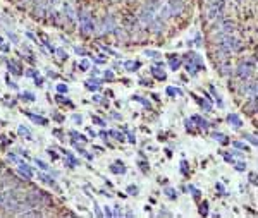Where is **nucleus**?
Instances as JSON below:
<instances>
[{
	"mask_svg": "<svg viewBox=\"0 0 258 218\" xmlns=\"http://www.w3.org/2000/svg\"><path fill=\"white\" fill-rule=\"evenodd\" d=\"M112 31H115V21H114L112 16H105L100 23L98 34H105V33H112Z\"/></svg>",
	"mask_w": 258,
	"mask_h": 218,
	"instance_id": "39448f33",
	"label": "nucleus"
},
{
	"mask_svg": "<svg viewBox=\"0 0 258 218\" xmlns=\"http://www.w3.org/2000/svg\"><path fill=\"white\" fill-rule=\"evenodd\" d=\"M105 77H107V79H112V77H114V72H112V71H107V72H105Z\"/></svg>",
	"mask_w": 258,
	"mask_h": 218,
	"instance_id": "c756f323",
	"label": "nucleus"
},
{
	"mask_svg": "<svg viewBox=\"0 0 258 218\" xmlns=\"http://www.w3.org/2000/svg\"><path fill=\"white\" fill-rule=\"evenodd\" d=\"M88 62H86V60H83V62H81V65H79V67H81V69H83V71H86V69H88Z\"/></svg>",
	"mask_w": 258,
	"mask_h": 218,
	"instance_id": "cd10ccee",
	"label": "nucleus"
},
{
	"mask_svg": "<svg viewBox=\"0 0 258 218\" xmlns=\"http://www.w3.org/2000/svg\"><path fill=\"white\" fill-rule=\"evenodd\" d=\"M191 191H193V194H194V198H196V199H198V198H200V192H198V191H196V189H193V187H191Z\"/></svg>",
	"mask_w": 258,
	"mask_h": 218,
	"instance_id": "72a5a7b5",
	"label": "nucleus"
},
{
	"mask_svg": "<svg viewBox=\"0 0 258 218\" xmlns=\"http://www.w3.org/2000/svg\"><path fill=\"white\" fill-rule=\"evenodd\" d=\"M124 67H126L128 71H136L138 67H139V62H131V60H129V62H124Z\"/></svg>",
	"mask_w": 258,
	"mask_h": 218,
	"instance_id": "9b49d317",
	"label": "nucleus"
},
{
	"mask_svg": "<svg viewBox=\"0 0 258 218\" xmlns=\"http://www.w3.org/2000/svg\"><path fill=\"white\" fill-rule=\"evenodd\" d=\"M76 52H78L79 55H84V50H81V48H76Z\"/></svg>",
	"mask_w": 258,
	"mask_h": 218,
	"instance_id": "c9c22d12",
	"label": "nucleus"
},
{
	"mask_svg": "<svg viewBox=\"0 0 258 218\" xmlns=\"http://www.w3.org/2000/svg\"><path fill=\"white\" fill-rule=\"evenodd\" d=\"M110 168H112V172H115V174H124V172H126V168H124V167H119V165H112Z\"/></svg>",
	"mask_w": 258,
	"mask_h": 218,
	"instance_id": "dca6fc26",
	"label": "nucleus"
},
{
	"mask_svg": "<svg viewBox=\"0 0 258 218\" xmlns=\"http://www.w3.org/2000/svg\"><path fill=\"white\" fill-rule=\"evenodd\" d=\"M167 194H169L170 198H176V192H174L172 189H167Z\"/></svg>",
	"mask_w": 258,
	"mask_h": 218,
	"instance_id": "473e14b6",
	"label": "nucleus"
},
{
	"mask_svg": "<svg viewBox=\"0 0 258 218\" xmlns=\"http://www.w3.org/2000/svg\"><path fill=\"white\" fill-rule=\"evenodd\" d=\"M57 89H59L60 93H65V91H67V86H65V84H59V86H57Z\"/></svg>",
	"mask_w": 258,
	"mask_h": 218,
	"instance_id": "bb28decb",
	"label": "nucleus"
},
{
	"mask_svg": "<svg viewBox=\"0 0 258 218\" xmlns=\"http://www.w3.org/2000/svg\"><path fill=\"white\" fill-rule=\"evenodd\" d=\"M179 65H181V62H179V60H176V58H172V60H170V67H172V69H179Z\"/></svg>",
	"mask_w": 258,
	"mask_h": 218,
	"instance_id": "412c9836",
	"label": "nucleus"
},
{
	"mask_svg": "<svg viewBox=\"0 0 258 218\" xmlns=\"http://www.w3.org/2000/svg\"><path fill=\"white\" fill-rule=\"evenodd\" d=\"M246 139H250L251 144H257V139H255V136H248V134H246Z\"/></svg>",
	"mask_w": 258,
	"mask_h": 218,
	"instance_id": "7c9ffc66",
	"label": "nucleus"
},
{
	"mask_svg": "<svg viewBox=\"0 0 258 218\" xmlns=\"http://www.w3.org/2000/svg\"><path fill=\"white\" fill-rule=\"evenodd\" d=\"M86 86H88L89 89H98V88H100V84H98V82H93V81H88V82H86Z\"/></svg>",
	"mask_w": 258,
	"mask_h": 218,
	"instance_id": "aec40b11",
	"label": "nucleus"
},
{
	"mask_svg": "<svg viewBox=\"0 0 258 218\" xmlns=\"http://www.w3.org/2000/svg\"><path fill=\"white\" fill-rule=\"evenodd\" d=\"M243 93L250 100H255L257 98V81L255 79H248V81H243Z\"/></svg>",
	"mask_w": 258,
	"mask_h": 218,
	"instance_id": "423d86ee",
	"label": "nucleus"
},
{
	"mask_svg": "<svg viewBox=\"0 0 258 218\" xmlns=\"http://www.w3.org/2000/svg\"><path fill=\"white\" fill-rule=\"evenodd\" d=\"M200 213H202V215H207V213H208V204H207V203H203V206L200 208Z\"/></svg>",
	"mask_w": 258,
	"mask_h": 218,
	"instance_id": "5701e85b",
	"label": "nucleus"
},
{
	"mask_svg": "<svg viewBox=\"0 0 258 218\" xmlns=\"http://www.w3.org/2000/svg\"><path fill=\"white\" fill-rule=\"evenodd\" d=\"M28 117H29L31 120H34L36 124H47V120H45L43 117H38V115H33V113H28Z\"/></svg>",
	"mask_w": 258,
	"mask_h": 218,
	"instance_id": "f8f14e48",
	"label": "nucleus"
},
{
	"mask_svg": "<svg viewBox=\"0 0 258 218\" xmlns=\"http://www.w3.org/2000/svg\"><path fill=\"white\" fill-rule=\"evenodd\" d=\"M78 19H79V29L83 34H91L95 31V23H93L88 10H81L78 14Z\"/></svg>",
	"mask_w": 258,
	"mask_h": 218,
	"instance_id": "f03ea898",
	"label": "nucleus"
},
{
	"mask_svg": "<svg viewBox=\"0 0 258 218\" xmlns=\"http://www.w3.org/2000/svg\"><path fill=\"white\" fill-rule=\"evenodd\" d=\"M93 120H95V124H98V125H105V122L102 120V119H98V117H95Z\"/></svg>",
	"mask_w": 258,
	"mask_h": 218,
	"instance_id": "c85d7f7f",
	"label": "nucleus"
},
{
	"mask_svg": "<svg viewBox=\"0 0 258 218\" xmlns=\"http://www.w3.org/2000/svg\"><path fill=\"white\" fill-rule=\"evenodd\" d=\"M19 134H23L24 137H28V139H31V132H29V131L26 129L24 125H21V127H19Z\"/></svg>",
	"mask_w": 258,
	"mask_h": 218,
	"instance_id": "ddd939ff",
	"label": "nucleus"
},
{
	"mask_svg": "<svg viewBox=\"0 0 258 218\" xmlns=\"http://www.w3.org/2000/svg\"><path fill=\"white\" fill-rule=\"evenodd\" d=\"M234 146H236V148H239V149H248V148L243 144V143H239V141H234Z\"/></svg>",
	"mask_w": 258,
	"mask_h": 218,
	"instance_id": "b1692460",
	"label": "nucleus"
},
{
	"mask_svg": "<svg viewBox=\"0 0 258 218\" xmlns=\"http://www.w3.org/2000/svg\"><path fill=\"white\" fill-rule=\"evenodd\" d=\"M19 172L21 174H24L26 177L29 179V177H33V170L28 167V165H24V163H19Z\"/></svg>",
	"mask_w": 258,
	"mask_h": 218,
	"instance_id": "9d476101",
	"label": "nucleus"
},
{
	"mask_svg": "<svg viewBox=\"0 0 258 218\" xmlns=\"http://www.w3.org/2000/svg\"><path fill=\"white\" fill-rule=\"evenodd\" d=\"M167 93H169L170 96H174L176 93H179V95H181V91H177V89H174V88H169V89H167Z\"/></svg>",
	"mask_w": 258,
	"mask_h": 218,
	"instance_id": "a878e982",
	"label": "nucleus"
},
{
	"mask_svg": "<svg viewBox=\"0 0 258 218\" xmlns=\"http://www.w3.org/2000/svg\"><path fill=\"white\" fill-rule=\"evenodd\" d=\"M60 9H62V14H64V17L69 23H74V21H76V12H74L73 5H71L69 2H62Z\"/></svg>",
	"mask_w": 258,
	"mask_h": 218,
	"instance_id": "6e6552de",
	"label": "nucleus"
},
{
	"mask_svg": "<svg viewBox=\"0 0 258 218\" xmlns=\"http://www.w3.org/2000/svg\"><path fill=\"white\" fill-rule=\"evenodd\" d=\"M217 47L218 50L226 52L227 55H231L234 52H239L243 48L241 41L237 40L234 34H217Z\"/></svg>",
	"mask_w": 258,
	"mask_h": 218,
	"instance_id": "f257e3e1",
	"label": "nucleus"
},
{
	"mask_svg": "<svg viewBox=\"0 0 258 218\" xmlns=\"http://www.w3.org/2000/svg\"><path fill=\"white\" fill-rule=\"evenodd\" d=\"M213 137H215V139H218L220 143H226V141H227L226 136H224V134H220V132H215V134H213Z\"/></svg>",
	"mask_w": 258,
	"mask_h": 218,
	"instance_id": "6ab92c4d",
	"label": "nucleus"
},
{
	"mask_svg": "<svg viewBox=\"0 0 258 218\" xmlns=\"http://www.w3.org/2000/svg\"><path fill=\"white\" fill-rule=\"evenodd\" d=\"M23 98H24V100L33 101V100H34V95H33V93H23Z\"/></svg>",
	"mask_w": 258,
	"mask_h": 218,
	"instance_id": "4be33fe9",
	"label": "nucleus"
},
{
	"mask_svg": "<svg viewBox=\"0 0 258 218\" xmlns=\"http://www.w3.org/2000/svg\"><path fill=\"white\" fill-rule=\"evenodd\" d=\"M129 192H131V194H136V187L131 186V187H129Z\"/></svg>",
	"mask_w": 258,
	"mask_h": 218,
	"instance_id": "f704fd0d",
	"label": "nucleus"
},
{
	"mask_svg": "<svg viewBox=\"0 0 258 218\" xmlns=\"http://www.w3.org/2000/svg\"><path fill=\"white\" fill-rule=\"evenodd\" d=\"M40 180H43L45 184H50V186H54L55 182L52 180V179H48V175H45V174H40Z\"/></svg>",
	"mask_w": 258,
	"mask_h": 218,
	"instance_id": "2eb2a0df",
	"label": "nucleus"
},
{
	"mask_svg": "<svg viewBox=\"0 0 258 218\" xmlns=\"http://www.w3.org/2000/svg\"><path fill=\"white\" fill-rule=\"evenodd\" d=\"M253 72H255V60H251V62L244 60V62H241V64L236 67V76H237L239 79H243V81L251 79Z\"/></svg>",
	"mask_w": 258,
	"mask_h": 218,
	"instance_id": "7ed1b4c3",
	"label": "nucleus"
},
{
	"mask_svg": "<svg viewBox=\"0 0 258 218\" xmlns=\"http://www.w3.org/2000/svg\"><path fill=\"white\" fill-rule=\"evenodd\" d=\"M236 31V26H234L232 21H227V19H220V23L217 26V33L218 34H234Z\"/></svg>",
	"mask_w": 258,
	"mask_h": 218,
	"instance_id": "0eeeda50",
	"label": "nucleus"
},
{
	"mask_svg": "<svg viewBox=\"0 0 258 218\" xmlns=\"http://www.w3.org/2000/svg\"><path fill=\"white\" fill-rule=\"evenodd\" d=\"M227 120H229V124L231 125H234L236 129H239L243 125V122H241V119H239V115H236V113H231L229 117H227Z\"/></svg>",
	"mask_w": 258,
	"mask_h": 218,
	"instance_id": "1a4fd4ad",
	"label": "nucleus"
},
{
	"mask_svg": "<svg viewBox=\"0 0 258 218\" xmlns=\"http://www.w3.org/2000/svg\"><path fill=\"white\" fill-rule=\"evenodd\" d=\"M193 120H196L198 124H200V125H202V127H208V124H207V122L203 120V119H200V117H196V115L193 117Z\"/></svg>",
	"mask_w": 258,
	"mask_h": 218,
	"instance_id": "a211bd4d",
	"label": "nucleus"
},
{
	"mask_svg": "<svg viewBox=\"0 0 258 218\" xmlns=\"http://www.w3.org/2000/svg\"><path fill=\"white\" fill-rule=\"evenodd\" d=\"M36 163H38V167H40V168H43V170H47V168H48V167H47V163H45V162H41V160H36Z\"/></svg>",
	"mask_w": 258,
	"mask_h": 218,
	"instance_id": "393cba45",
	"label": "nucleus"
},
{
	"mask_svg": "<svg viewBox=\"0 0 258 218\" xmlns=\"http://www.w3.org/2000/svg\"><path fill=\"white\" fill-rule=\"evenodd\" d=\"M236 168H237V170H244V168H246V165H244V163H237Z\"/></svg>",
	"mask_w": 258,
	"mask_h": 218,
	"instance_id": "2f4dec72",
	"label": "nucleus"
},
{
	"mask_svg": "<svg viewBox=\"0 0 258 218\" xmlns=\"http://www.w3.org/2000/svg\"><path fill=\"white\" fill-rule=\"evenodd\" d=\"M145 53L148 57H153V58H158V57H160V53H158V52H155V50H146Z\"/></svg>",
	"mask_w": 258,
	"mask_h": 218,
	"instance_id": "f3484780",
	"label": "nucleus"
},
{
	"mask_svg": "<svg viewBox=\"0 0 258 218\" xmlns=\"http://www.w3.org/2000/svg\"><path fill=\"white\" fill-rule=\"evenodd\" d=\"M152 72H153L155 77H158V79H165V74L162 72L160 69H155V67H153V69H152Z\"/></svg>",
	"mask_w": 258,
	"mask_h": 218,
	"instance_id": "4468645a",
	"label": "nucleus"
},
{
	"mask_svg": "<svg viewBox=\"0 0 258 218\" xmlns=\"http://www.w3.org/2000/svg\"><path fill=\"white\" fill-rule=\"evenodd\" d=\"M165 5H167V10H169L170 17L181 16L183 10H184V2L183 0H165Z\"/></svg>",
	"mask_w": 258,
	"mask_h": 218,
	"instance_id": "20e7f679",
	"label": "nucleus"
}]
</instances>
